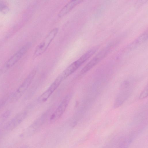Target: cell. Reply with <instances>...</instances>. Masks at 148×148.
I'll use <instances>...</instances> for the list:
<instances>
[{
	"instance_id": "obj_18",
	"label": "cell",
	"mask_w": 148,
	"mask_h": 148,
	"mask_svg": "<svg viewBox=\"0 0 148 148\" xmlns=\"http://www.w3.org/2000/svg\"><path fill=\"white\" fill-rule=\"evenodd\" d=\"M3 103H4V102H3V101H0V108L3 105Z\"/></svg>"
},
{
	"instance_id": "obj_14",
	"label": "cell",
	"mask_w": 148,
	"mask_h": 148,
	"mask_svg": "<svg viewBox=\"0 0 148 148\" xmlns=\"http://www.w3.org/2000/svg\"><path fill=\"white\" fill-rule=\"evenodd\" d=\"M148 96V85L147 84L142 91L139 96V99L142 100L146 98Z\"/></svg>"
},
{
	"instance_id": "obj_15",
	"label": "cell",
	"mask_w": 148,
	"mask_h": 148,
	"mask_svg": "<svg viewBox=\"0 0 148 148\" xmlns=\"http://www.w3.org/2000/svg\"><path fill=\"white\" fill-rule=\"evenodd\" d=\"M9 111H6L0 116V125H1L5 121L10 114Z\"/></svg>"
},
{
	"instance_id": "obj_10",
	"label": "cell",
	"mask_w": 148,
	"mask_h": 148,
	"mask_svg": "<svg viewBox=\"0 0 148 148\" xmlns=\"http://www.w3.org/2000/svg\"><path fill=\"white\" fill-rule=\"evenodd\" d=\"M107 49H105L99 52L82 68L81 73L82 74L85 73L95 66L106 55L108 51Z\"/></svg>"
},
{
	"instance_id": "obj_12",
	"label": "cell",
	"mask_w": 148,
	"mask_h": 148,
	"mask_svg": "<svg viewBox=\"0 0 148 148\" xmlns=\"http://www.w3.org/2000/svg\"><path fill=\"white\" fill-rule=\"evenodd\" d=\"M82 0H71L68 2L60 11L58 14V16L61 18L69 13L76 5L82 2Z\"/></svg>"
},
{
	"instance_id": "obj_6",
	"label": "cell",
	"mask_w": 148,
	"mask_h": 148,
	"mask_svg": "<svg viewBox=\"0 0 148 148\" xmlns=\"http://www.w3.org/2000/svg\"><path fill=\"white\" fill-rule=\"evenodd\" d=\"M27 115L26 111L19 112L6 123L3 127V130L8 131L13 130L23 121Z\"/></svg>"
},
{
	"instance_id": "obj_2",
	"label": "cell",
	"mask_w": 148,
	"mask_h": 148,
	"mask_svg": "<svg viewBox=\"0 0 148 148\" xmlns=\"http://www.w3.org/2000/svg\"><path fill=\"white\" fill-rule=\"evenodd\" d=\"M36 74V71L34 70L28 75L15 92L11 96V101H16L21 97L30 85Z\"/></svg>"
},
{
	"instance_id": "obj_8",
	"label": "cell",
	"mask_w": 148,
	"mask_h": 148,
	"mask_svg": "<svg viewBox=\"0 0 148 148\" xmlns=\"http://www.w3.org/2000/svg\"><path fill=\"white\" fill-rule=\"evenodd\" d=\"M62 80L60 75L49 87L39 97L38 99V101L40 102H43L47 101L59 86Z\"/></svg>"
},
{
	"instance_id": "obj_16",
	"label": "cell",
	"mask_w": 148,
	"mask_h": 148,
	"mask_svg": "<svg viewBox=\"0 0 148 148\" xmlns=\"http://www.w3.org/2000/svg\"><path fill=\"white\" fill-rule=\"evenodd\" d=\"M111 141L101 148H112L114 142H113V140Z\"/></svg>"
},
{
	"instance_id": "obj_7",
	"label": "cell",
	"mask_w": 148,
	"mask_h": 148,
	"mask_svg": "<svg viewBox=\"0 0 148 148\" xmlns=\"http://www.w3.org/2000/svg\"><path fill=\"white\" fill-rule=\"evenodd\" d=\"M44 120L43 117L36 120L29 127L26 128L20 135V136L27 138L32 136L40 129L43 124Z\"/></svg>"
},
{
	"instance_id": "obj_11",
	"label": "cell",
	"mask_w": 148,
	"mask_h": 148,
	"mask_svg": "<svg viewBox=\"0 0 148 148\" xmlns=\"http://www.w3.org/2000/svg\"><path fill=\"white\" fill-rule=\"evenodd\" d=\"M85 62L81 57L69 65L60 75L63 80L74 72Z\"/></svg>"
},
{
	"instance_id": "obj_13",
	"label": "cell",
	"mask_w": 148,
	"mask_h": 148,
	"mask_svg": "<svg viewBox=\"0 0 148 148\" xmlns=\"http://www.w3.org/2000/svg\"><path fill=\"white\" fill-rule=\"evenodd\" d=\"M9 7L4 3L0 1V11L3 14H7L9 11Z\"/></svg>"
},
{
	"instance_id": "obj_17",
	"label": "cell",
	"mask_w": 148,
	"mask_h": 148,
	"mask_svg": "<svg viewBox=\"0 0 148 148\" xmlns=\"http://www.w3.org/2000/svg\"><path fill=\"white\" fill-rule=\"evenodd\" d=\"M18 148H28V146L26 145H23Z\"/></svg>"
},
{
	"instance_id": "obj_1",
	"label": "cell",
	"mask_w": 148,
	"mask_h": 148,
	"mask_svg": "<svg viewBox=\"0 0 148 148\" xmlns=\"http://www.w3.org/2000/svg\"><path fill=\"white\" fill-rule=\"evenodd\" d=\"M130 83L125 80L122 83L119 92L116 96L114 103V108L119 107L129 97L131 92Z\"/></svg>"
},
{
	"instance_id": "obj_9",
	"label": "cell",
	"mask_w": 148,
	"mask_h": 148,
	"mask_svg": "<svg viewBox=\"0 0 148 148\" xmlns=\"http://www.w3.org/2000/svg\"><path fill=\"white\" fill-rule=\"evenodd\" d=\"M143 128H137L132 131L121 141L117 148H128Z\"/></svg>"
},
{
	"instance_id": "obj_4",
	"label": "cell",
	"mask_w": 148,
	"mask_h": 148,
	"mask_svg": "<svg viewBox=\"0 0 148 148\" xmlns=\"http://www.w3.org/2000/svg\"><path fill=\"white\" fill-rule=\"evenodd\" d=\"M32 45L31 42L26 44L14 54L7 62L6 66L10 68L17 62L27 52Z\"/></svg>"
},
{
	"instance_id": "obj_5",
	"label": "cell",
	"mask_w": 148,
	"mask_h": 148,
	"mask_svg": "<svg viewBox=\"0 0 148 148\" xmlns=\"http://www.w3.org/2000/svg\"><path fill=\"white\" fill-rule=\"evenodd\" d=\"M71 96L66 95L63 100L58 107L51 115L50 121L51 122L56 121L59 119L65 111L70 101Z\"/></svg>"
},
{
	"instance_id": "obj_19",
	"label": "cell",
	"mask_w": 148,
	"mask_h": 148,
	"mask_svg": "<svg viewBox=\"0 0 148 148\" xmlns=\"http://www.w3.org/2000/svg\"><path fill=\"white\" fill-rule=\"evenodd\" d=\"M1 132H0V135L1 134Z\"/></svg>"
},
{
	"instance_id": "obj_3",
	"label": "cell",
	"mask_w": 148,
	"mask_h": 148,
	"mask_svg": "<svg viewBox=\"0 0 148 148\" xmlns=\"http://www.w3.org/2000/svg\"><path fill=\"white\" fill-rule=\"evenodd\" d=\"M59 31L56 27L52 29L47 34L43 40L36 47L34 53L35 56H38L43 53L47 49Z\"/></svg>"
}]
</instances>
